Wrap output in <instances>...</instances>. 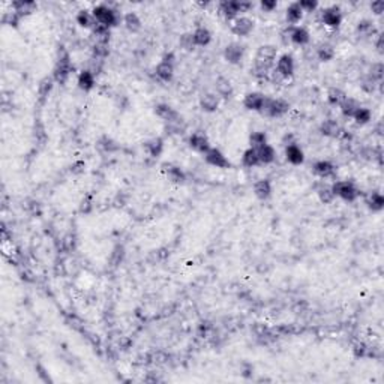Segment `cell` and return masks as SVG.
Masks as SVG:
<instances>
[{
    "label": "cell",
    "mask_w": 384,
    "mask_h": 384,
    "mask_svg": "<svg viewBox=\"0 0 384 384\" xmlns=\"http://www.w3.org/2000/svg\"><path fill=\"white\" fill-rule=\"evenodd\" d=\"M288 110H290V104H288L285 99H281V98L275 99V98H267L266 96L264 105L260 113L266 117L278 119V117H282L284 114H287Z\"/></svg>",
    "instance_id": "obj_1"
},
{
    "label": "cell",
    "mask_w": 384,
    "mask_h": 384,
    "mask_svg": "<svg viewBox=\"0 0 384 384\" xmlns=\"http://www.w3.org/2000/svg\"><path fill=\"white\" fill-rule=\"evenodd\" d=\"M332 191L335 197H339L345 201H354L357 197H359V189L356 188V185L351 182V180H339V182H335L332 185Z\"/></svg>",
    "instance_id": "obj_2"
},
{
    "label": "cell",
    "mask_w": 384,
    "mask_h": 384,
    "mask_svg": "<svg viewBox=\"0 0 384 384\" xmlns=\"http://www.w3.org/2000/svg\"><path fill=\"white\" fill-rule=\"evenodd\" d=\"M74 66L71 63V57L66 51L60 53V56L57 57V63H56V68H54V80L60 84L66 83V80L69 78L71 72H72Z\"/></svg>",
    "instance_id": "obj_3"
},
{
    "label": "cell",
    "mask_w": 384,
    "mask_h": 384,
    "mask_svg": "<svg viewBox=\"0 0 384 384\" xmlns=\"http://www.w3.org/2000/svg\"><path fill=\"white\" fill-rule=\"evenodd\" d=\"M92 14L96 20V23H99L105 27H113L119 23V17L117 12L111 8H108L107 5H98L92 9Z\"/></svg>",
    "instance_id": "obj_4"
},
{
    "label": "cell",
    "mask_w": 384,
    "mask_h": 384,
    "mask_svg": "<svg viewBox=\"0 0 384 384\" xmlns=\"http://www.w3.org/2000/svg\"><path fill=\"white\" fill-rule=\"evenodd\" d=\"M204 159H206V162L209 165L216 167V168H227V167H230V161L227 159V156L224 155L219 149H215V147H210L204 153Z\"/></svg>",
    "instance_id": "obj_5"
},
{
    "label": "cell",
    "mask_w": 384,
    "mask_h": 384,
    "mask_svg": "<svg viewBox=\"0 0 384 384\" xmlns=\"http://www.w3.org/2000/svg\"><path fill=\"white\" fill-rule=\"evenodd\" d=\"M276 56H278V48L272 44H266V45H261L258 50H257V56H255V62L258 63H263V65H267V66H273V62L276 60Z\"/></svg>",
    "instance_id": "obj_6"
},
{
    "label": "cell",
    "mask_w": 384,
    "mask_h": 384,
    "mask_svg": "<svg viewBox=\"0 0 384 384\" xmlns=\"http://www.w3.org/2000/svg\"><path fill=\"white\" fill-rule=\"evenodd\" d=\"M294 68H296V65H294V59H293V56H290V54H282V56H279V59H278V62H276V72L279 74V75H282L285 80H288L290 78L293 74H294Z\"/></svg>",
    "instance_id": "obj_7"
},
{
    "label": "cell",
    "mask_w": 384,
    "mask_h": 384,
    "mask_svg": "<svg viewBox=\"0 0 384 384\" xmlns=\"http://www.w3.org/2000/svg\"><path fill=\"white\" fill-rule=\"evenodd\" d=\"M321 23L326 24L330 29H336L339 27V24L342 23V12L339 9V6H329L324 8L321 11Z\"/></svg>",
    "instance_id": "obj_8"
},
{
    "label": "cell",
    "mask_w": 384,
    "mask_h": 384,
    "mask_svg": "<svg viewBox=\"0 0 384 384\" xmlns=\"http://www.w3.org/2000/svg\"><path fill=\"white\" fill-rule=\"evenodd\" d=\"M245 54V47L237 44V42H231L225 47L224 50V59H225L231 65H237V63L242 62Z\"/></svg>",
    "instance_id": "obj_9"
},
{
    "label": "cell",
    "mask_w": 384,
    "mask_h": 384,
    "mask_svg": "<svg viewBox=\"0 0 384 384\" xmlns=\"http://www.w3.org/2000/svg\"><path fill=\"white\" fill-rule=\"evenodd\" d=\"M266 101V96L260 92H249L245 95V99H243V105L246 110L251 111H261L263 105Z\"/></svg>",
    "instance_id": "obj_10"
},
{
    "label": "cell",
    "mask_w": 384,
    "mask_h": 384,
    "mask_svg": "<svg viewBox=\"0 0 384 384\" xmlns=\"http://www.w3.org/2000/svg\"><path fill=\"white\" fill-rule=\"evenodd\" d=\"M231 30L236 36H248L254 30V21L249 17H237L231 24Z\"/></svg>",
    "instance_id": "obj_11"
},
{
    "label": "cell",
    "mask_w": 384,
    "mask_h": 384,
    "mask_svg": "<svg viewBox=\"0 0 384 384\" xmlns=\"http://www.w3.org/2000/svg\"><path fill=\"white\" fill-rule=\"evenodd\" d=\"M285 158L290 164L300 165L305 161V153L297 143H293V144L285 146Z\"/></svg>",
    "instance_id": "obj_12"
},
{
    "label": "cell",
    "mask_w": 384,
    "mask_h": 384,
    "mask_svg": "<svg viewBox=\"0 0 384 384\" xmlns=\"http://www.w3.org/2000/svg\"><path fill=\"white\" fill-rule=\"evenodd\" d=\"M155 74L161 81H171V78L174 77V63L161 60L155 68Z\"/></svg>",
    "instance_id": "obj_13"
},
{
    "label": "cell",
    "mask_w": 384,
    "mask_h": 384,
    "mask_svg": "<svg viewBox=\"0 0 384 384\" xmlns=\"http://www.w3.org/2000/svg\"><path fill=\"white\" fill-rule=\"evenodd\" d=\"M189 146H191V149H194L198 153H206L210 149L209 138L201 132H194L189 137Z\"/></svg>",
    "instance_id": "obj_14"
},
{
    "label": "cell",
    "mask_w": 384,
    "mask_h": 384,
    "mask_svg": "<svg viewBox=\"0 0 384 384\" xmlns=\"http://www.w3.org/2000/svg\"><path fill=\"white\" fill-rule=\"evenodd\" d=\"M288 38H290V41L293 44L302 47L309 42L311 35L305 27H293V29H290V32H288Z\"/></svg>",
    "instance_id": "obj_15"
},
{
    "label": "cell",
    "mask_w": 384,
    "mask_h": 384,
    "mask_svg": "<svg viewBox=\"0 0 384 384\" xmlns=\"http://www.w3.org/2000/svg\"><path fill=\"white\" fill-rule=\"evenodd\" d=\"M335 165L330 162V161H324V159H321V161H317L314 165H312V171L321 179H327V177H332L335 174Z\"/></svg>",
    "instance_id": "obj_16"
},
{
    "label": "cell",
    "mask_w": 384,
    "mask_h": 384,
    "mask_svg": "<svg viewBox=\"0 0 384 384\" xmlns=\"http://www.w3.org/2000/svg\"><path fill=\"white\" fill-rule=\"evenodd\" d=\"M215 90H216V95L221 96V98H224V99H228V98H231V96H233V84L225 77L216 78Z\"/></svg>",
    "instance_id": "obj_17"
},
{
    "label": "cell",
    "mask_w": 384,
    "mask_h": 384,
    "mask_svg": "<svg viewBox=\"0 0 384 384\" xmlns=\"http://www.w3.org/2000/svg\"><path fill=\"white\" fill-rule=\"evenodd\" d=\"M200 107H201V110L206 111V113H213V111H216L218 107H219V96H218L216 93H212V92L204 93L201 98H200Z\"/></svg>",
    "instance_id": "obj_18"
},
{
    "label": "cell",
    "mask_w": 384,
    "mask_h": 384,
    "mask_svg": "<svg viewBox=\"0 0 384 384\" xmlns=\"http://www.w3.org/2000/svg\"><path fill=\"white\" fill-rule=\"evenodd\" d=\"M155 113H156L158 117H161L165 123L174 122V120L180 119V114H179L171 105H168V104H159V105H156Z\"/></svg>",
    "instance_id": "obj_19"
},
{
    "label": "cell",
    "mask_w": 384,
    "mask_h": 384,
    "mask_svg": "<svg viewBox=\"0 0 384 384\" xmlns=\"http://www.w3.org/2000/svg\"><path fill=\"white\" fill-rule=\"evenodd\" d=\"M341 126L336 120L333 119H326L321 126H320V132H321L324 137H330V138H338L341 134Z\"/></svg>",
    "instance_id": "obj_20"
},
{
    "label": "cell",
    "mask_w": 384,
    "mask_h": 384,
    "mask_svg": "<svg viewBox=\"0 0 384 384\" xmlns=\"http://www.w3.org/2000/svg\"><path fill=\"white\" fill-rule=\"evenodd\" d=\"M356 33L363 39H369L377 35V27L371 20H362L356 27Z\"/></svg>",
    "instance_id": "obj_21"
},
{
    "label": "cell",
    "mask_w": 384,
    "mask_h": 384,
    "mask_svg": "<svg viewBox=\"0 0 384 384\" xmlns=\"http://www.w3.org/2000/svg\"><path fill=\"white\" fill-rule=\"evenodd\" d=\"M255 150H257V155H258V159H260V165L261 164L269 165L276 159V150L270 144H264V146L255 149Z\"/></svg>",
    "instance_id": "obj_22"
},
{
    "label": "cell",
    "mask_w": 384,
    "mask_h": 384,
    "mask_svg": "<svg viewBox=\"0 0 384 384\" xmlns=\"http://www.w3.org/2000/svg\"><path fill=\"white\" fill-rule=\"evenodd\" d=\"M222 15L231 20V18H237V15L240 14V8H239V2L237 0H225V2H222L221 6H219Z\"/></svg>",
    "instance_id": "obj_23"
},
{
    "label": "cell",
    "mask_w": 384,
    "mask_h": 384,
    "mask_svg": "<svg viewBox=\"0 0 384 384\" xmlns=\"http://www.w3.org/2000/svg\"><path fill=\"white\" fill-rule=\"evenodd\" d=\"M162 170L167 176V179L173 183H182L185 180V173L180 167L173 165V164H164Z\"/></svg>",
    "instance_id": "obj_24"
},
{
    "label": "cell",
    "mask_w": 384,
    "mask_h": 384,
    "mask_svg": "<svg viewBox=\"0 0 384 384\" xmlns=\"http://www.w3.org/2000/svg\"><path fill=\"white\" fill-rule=\"evenodd\" d=\"M254 194L260 200H267L272 195V183L267 179H261L254 185Z\"/></svg>",
    "instance_id": "obj_25"
},
{
    "label": "cell",
    "mask_w": 384,
    "mask_h": 384,
    "mask_svg": "<svg viewBox=\"0 0 384 384\" xmlns=\"http://www.w3.org/2000/svg\"><path fill=\"white\" fill-rule=\"evenodd\" d=\"M192 39H194V44L197 47H206L212 41V33L206 27H197L194 33H192Z\"/></svg>",
    "instance_id": "obj_26"
},
{
    "label": "cell",
    "mask_w": 384,
    "mask_h": 384,
    "mask_svg": "<svg viewBox=\"0 0 384 384\" xmlns=\"http://www.w3.org/2000/svg\"><path fill=\"white\" fill-rule=\"evenodd\" d=\"M95 75L89 71V69H83L80 74H78V78H77V84L81 90L84 92H89L95 87Z\"/></svg>",
    "instance_id": "obj_27"
},
{
    "label": "cell",
    "mask_w": 384,
    "mask_h": 384,
    "mask_svg": "<svg viewBox=\"0 0 384 384\" xmlns=\"http://www.w3.org/2000/svg\"><path fill=\"white\" fill-rule=\"evenodd\" d=\"M144 149H146V152L149 153V156H152V158L161 156V153H162V150H164V140L159 138V137H155V138L149 140V141L144 144Z\"/></svg>",
    "instance_id": "obj_28"
},
{
    "label": "cell",
    "mask_w": 384,
    "mask_h": 384,
    "mask_svg": "<svg viewBox=\"0 0 384 384\" xmlns=\"http://www.w3.org/2000/svg\"><path fill=\"white\" fill-rule=\"evenodd\" d=\"M347 98H348L347 93H345L342 89H339V87H332V89L327 92V101H329V104L333 105V107H341V104H342Z\"/></svg>",
    "instance_id": "obj_29"
},
{
    "label": "cell",
    "mask_w": 384,
    "mask_h": 384,
    "mask_svg": "<svg viewBox=\"0 0 384 384\" xmlns=\"http://www.w3.org/2000/svg\"><path fill=\"white\" fill-rule=\"evenodd\" d=\"M285 17H287V21L290 23V24H297V23L302 20V17H303V11H302L299 2H294V3H291L290 6L287 8V11H285Z\"/></svg>",
    "instance_id": "obj_30"
},
{
    "label": "cell",
    "mask_w": 384,
    "mask_h": 384,
    "mask_svg": "<svg viewBox=\"0 0 384 384\" xmlns=\"http://www.w3.org/2000/svg\"><path fill=\"white\" fill-rule=\"evenodd\" d=\"M12 9L15 14H18L20 17L23 15H29L36 9V3L29 2V0H20V2H14L12 3Z\"/></svg>",
    "instance_id": "obj_31"
},
{
    "label": "cell",
    "mask_w": 384,
    "mask_h": 384,
    "mask_svg": "<svg viewBox=\"0 0 384 384\" xmlns=\"http://www.w3.org/2000/svg\"><path fill=\"white\" fill-rule=\"evenodd\" d=\"M242 164L248 168H252V167H257L260 165V159H258V155H257V150L249 147L248 150L243 152L242 155Z\"/></svg>",
    "instance_id": "obj_32"
},
{
    "label": "cell",
    "mask_w": 384,
    "mask_h": 384,
    "mask_svg": "<svg viewBox=\"0 0 384 384\" xmlns=\"http://www.w3.org/2000/svg\"><path fill=\"white\" fill-rule=\"evenodd\" d=\"M123 23H125V27L129 30V32H132V33L138 32V30L141 29V26H143L140 17H138L135 12H128V14L125 15V18H123Z\"/></svg>",
    "instance_id": "obj_33"
},
{
    "label": "cell",
    "mask_w": 384,
    "mask_h": 384,
    "mask_svg": "<svg viewBox=\"0 0 384 384\" xmlns=\"http://www.w3.org/2000/svg\"><path fill=\"white\" fill-rule=\"evenodd\" d=\"M77 23L81 26V27H86V29H93L95 24H96V20L93 17V14L87 9H81L77 12Z\"/></svg>",
    "instance_id": "obj_34"
},
{
    "label": "cell",
    "mask_w": 384,
    "mask_h": 384,
    "mask_svg": "<svg viewBox=\"0 0 384 384\" xmlns=\"http://www.w3.org/2000/svg\"><path fill=\"white\" fill-rule=\"evenodd\" d=\"M317 57H318V60H321V62H330V60L335 57V48H333V45H330V44H327V42H324V44H321V45H318V48H317Z\"/></svg>",
    "instance_id": "obj_35"
},
{
    "label": "cell",
    "mask_w": 384,
    "mask_h": 384,
    "mask_svg": "<svg viewBox=\"0 0 384 384\" xmlns=\"http://www.w3.org/2000/svg\"><path fill=\"white\" fill-rule=\"evenodd\" d=\"M270 71H272L270 66L263 65V63H258V62H254V66L251 69V74L257 80H269Z\"/></svg>",
    "instance_id": "obj_36"
},
{
    "label": "cell",
    "mask_w": 384,
    "mask_h": 384,
    "mask_svg": "<svg viewBox=\"0 0 384 384\" xmlns=\"http://www.w3.org/2000/svg\"><path fill=\"white\" fill-rule=\"evenodd\" d=\"M366 204H368V207L372 210V212H380V210H383V207H384V197L380 194V192H372V194L368 197V200H366Z\"/></svg>",
    "instance_id": "obj_37"
},
{
    "label": "cell",
    "mask_w": 384,
    "mask_h": 384,
    "mask_svg": "<svg viewBox=\"0 0 384 384\" xmlns=\"http://www.w3.org/2000/svg\"><path fill=\"white\" fill-rule=\"evenodd\" d=\"M185 129H186V125H185V120H183L182 117L177 119V120H174V122L165 123V131H167V134L180 135V134L185 132Z\"/></svg>",
    "instance_id": "obj_38"
},
{
    "label": "cell",
    "mask_w": 384,
    "mask_h": 384,
    "mask_svg": "<svg viewBox=\"0 0 384 384\" xmlns=\"http://www.w3.org/2000/svg\"><path fill=\"white\" fill-rule=\"evenodd\" d=\"M360 107V104L353 99V98H347L342 104H341V111L345 117H353V114L356 113V110Z\"/></svg>",
    "instance_id": "obj_39"
},
{
    "label": "cell",
    "mask_w": 384,
    "mask_h": 384,
    "mask_svg": "<svg viewBox=\"0 0 384 384\" xmlns=\"http://www.w3.org/2000/svg\"><path fill=\"white\" fill-rule=\"evenodd\" d=\"M371 117H372L371 110L366 108V107H362V105H360V107L356 110V113L353 114V119H354L356 123H359V125H366V123H369V122H371Z\"/></svg>",
    "instance_id": "obj_40"
},
{
    "label": "cell",
    "mask_w": 384,
    "mask_h": 384,
    "mask_svg": "<svg viewBox=\"0 0 384 384\" xmlns=\"http://www.w3.org/2000/svg\"><path fill=\"white\" fill-rule=\"evenodd\" d=\"M92 51H93V57L95 59L104 60L110 54V47L105 42H95L93 47H92Z\"/></svg>",
    "instance_id": "obj_41"
},
{
    "label": "cell",
    "mask_w": 384,
    "mask_h": 384,
    "mask_svg": "<svg viewBox=\"0 0 384 384\" xmlns=\"http://www.w3.org/2000/svg\"><path fill=\"white\" fill-rule=\"evenodd\" d=\"M249 144L252 149H258L264 144H267V135L261 131H257V132H252L251 137H249Z\"/></svg>",
    "instance_id": "obj_42"
},
{
    "label": "cell",
    "mask_w": 384,
    "mask_h": 384,
    "mask_svg": "<svg viewBox=\"0 0 384 384\" xmlns=\"http://www.w3.org/2000/svg\"><path fill=\"white\" fill-rule=\"evenodd\" d=\"M318 198L324 204H330L335 200V194L332 191V186H323L318 189Z\"/></svg>",
    "instance_id": "obj_43"
},
{
    "label": "cell",
    "mask_w": 384,
    "mask_h": 384,
    "mask_svg": "<svg viewBox=\"0 0 384 384\" xmlns=\"http://www.w3.org/2000/svg\"><path fill=\"white\" fill-rule=\"evenodd\" d=\"M368 75H369L372 80H375L377 83H381L383 75H384V66H383V63H374V65L371 66V69H369V72H368Z\"/></svg>",
    "instance_id": "obj_44"
},
{
    "label": "cell",
    "mask_w": 384,
    "mask_h": 384,
    "mask_svg": "<svg viewBox=\"0 0 384 384\" xmlns=\"http://www.w3.org/2000/svg\"><path fill=\"white\" fill-rule=\"evenodd\" d=\"M353 351H354V354H356L357 357H371V356H372L371 347L366 345V344H363V342L356 344L354 348H353Z\"/></svg>",
    "instance_id": "obj_45"
},
{
    "label": "cell",
    "mask_w": 384,
    "mask_h": 384,
    "mask_svg": "<svg viewBox=\"0 0 384 384\" xmlns=\"http://www.w3.org/2000/svg\"><path fill=\"white\" fill-rule=\"evenodd\" d=\"M381 83H377L375 80H372L369 75H366V77H363V80H362V84H360V87L366 92V93H372L374 90H375V87L377 86H380Z\"/></svg>",
    "instance_id": "obj_46"
},
{
    "label": "cell",
    "mask_w": 384,
    "mask_h": 384,
    "mask_svg": "<svg viewBox=\"0 0 384 384\" xmlns=\"http://www.w3.org/2000/svg\"><path fill=\"white\" fill-rule=\"evenodd\" d=\"M299 5H300L303 12H314L318 8V3L315 2V0H300Z\"/></svg>",
    "instance_id": "obj_47"
},
{
    "label": "cell",
    "mask_w": 384,
    "mask_h": 384,
    "mask_svg": "<svg viewBox=\"0 0 384 384\" xmlns=\"http://www.w3.org/2000/svg\"><path fill=\"white\" fill-rule=\"evenodd\" d=\"M180 45L185 50H192V48H194L195 44H194V39H192V33H186V35L180 36Z\"/></svg>",
    "instance_id": "obj_48"
},
{
    "label": "cell",
    "mask_w": 384,
    "mask_h": 384,
    "mask_svg": "<svg viewBox=\"0 0 384 384\" xmlns=\"http://www.w3.org/2000/svg\"><path fill=\"white\" fill-rule=\"evenodd\" d=\"M122 258H123V248H122V246H117V248L113 251V254H111V261H113L114 266H117V264H120Z\"/></svg>",
    "instance_id": "obj_49"
},
{
    "label": "cell",
    "mask_w": 384,
    "mask_h": 384,
    "mask_svg": "<svg viewBox=\"0 0 384 384\" xmlns=\"http://www.w3.org/2000/svg\"><path fill=\"white\" fill-rule=\"evenodd\" d=\"M51 87H53V81H51L50 78H45V80L39 84V93H41V96H47V95L50 93Z\"/></svg>",
    "instance_id": "obj_50"
},
{
    "label": "cell",
    "mask_w": 384,
    "mask_h": 384,
    "mask_svg": "<svg viewBox=\"0 0 384 384\" xmlns=\"http://www.w3.org/2000/svg\"><path fill=\"white\" fill-rule=\"evenodd\" d=\"M99 144H101V147H102L104 150H107V152H111V150H116V149H117L116 143H114L110 137H104Z\"/></svg>",
    "instance_id": "obj_51"
},
{
    "label": "cell",
    "mask_w": 384,
    "mask_h": 384,
    "mask_svg": "<svg viewBox=\"0 0 384 384\" xmlns=\"http://www.w3.org/2000/svg\"><path fill=\"white\" fill-rule=\"evenodd\" d=\"M260 5H261V9L264 12H273L278 6V3L275 2V0H263Z\"/></svg>",
    "instance_id": "obj_52"
},
{
    "label": "cell",
    "mask_w": 384,
    "mask_h": 384,
    "mask_svg": "<svg viewBox=\"0 0 384 384\" xmlns=\"http://www.w3.org/2000/svg\"><path fill=\"white\" fill-rule=\"evenodd\" d=\"M371 9L375 15H381L384 12V2H381V0H378V2H372Z\"/></svg>",
    "instance_id": "obj_53"
},
{
    "label": "cell",
    "mask_w": 384,
    "mask_h": 384,
    "mask_svg": "<svg viewBox=\"0 0 384 384\" xmlns=\"http://www.w3.org/2000/svg\"><path fill=\"white\" fill-rule=\"evenodd\" d=\"M377 50L380 53H383V35H378V41H377Z\"/></svg>",
    "instance_id": "obj_54"
}]
</instances>
